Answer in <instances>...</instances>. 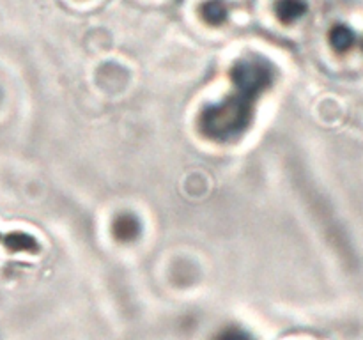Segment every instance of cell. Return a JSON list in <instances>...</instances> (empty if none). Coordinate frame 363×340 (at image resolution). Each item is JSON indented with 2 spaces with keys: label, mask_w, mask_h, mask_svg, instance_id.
<instances>
[{
  "label": "cell",
  "mask_w": 363,
  "mask_h": 340,
  "mask_svg": "<svg viewBox=\"0 0 363 340\" xmlns=\"http://www.w3.org/2000/svg\"><path fill=\"white\" fill-rule=\"evenodd\" d=\"M254 103V96L236 89L225 99L202 110L199 117V131L215 142L234 140L252 124Z\"/></svg>",
  "instance_id": "cell-1"
},
{
  "label": "cell",
  "mask_w": 363,
  "mask_h": 340,
  "mask_svg": "<svg viewBox=\"0 0 363 340\" xmlns=\"http://www.w3.org/2000/svg\"><path fill=\"white\" fill-rule=\"evenodd\" d=\"M234 89L259 98L273 81V69L264 59L247 57L241 59L230 71Z\"/></svg>",
  "instance_id": "cell-2"
},
{
  "label": "cell",
  "mask_w": 363,
  "mask_h": 340,
  "mask_svg": "<svg viewBox=\"0 0 363 340\" xmlns=\"http://www.w3.org/2000/svg\"><path fill=\"white\" fill-rule=\"evenodd\" d=\"M112 232L113 237L121 243H131V241L140 236V222L137 220V216L124 212V215H119L113 220Z\"/></svg>",
  "instance_id": "cell-3"
},
{
  "label": "cell",
  "mask_w": 363,
  "mask_h": 340,
  "mask_svg": "<svg viewBox=\"0 0 363 340\" xmlns=\"http://www.w3.org/2000/svg\"><path fill=\"white\" fill-rule=\"evenodd\" d=\"M307 11V0H279L275 6L277 16L284 23H293V21L300 20L301 16H305Z\"/></svg>",
  "instance_id": "cell-4"
},
{
  "label": "cell",
  "mask_w": 363,
  "mask_h": 340,
  "mask_svg": "<svg viewBox=\"0 0 363 340\" xmlns=\"http://www.w3.org/2000/svg\"><path fill=\"white\" fill-rule=\"evenodd\" d=\"M201 16L209 25L223 23L227 18V7L223 4V0H208V2L202 4Z\"/></svg>",
  "instance_id": "cell-5"
},
{
  "label": "cell",
  "mask_w": 363,
  "mask_h": 340,
  "mask_svg": "<svg viewBox=\"0 0 363 340\" xmlns=\"http://www.w3.org/2000/svg\"><path fill=\"white\" fill-rule=\"evenodd\" d=\"M330 42L337 52H347L354 42V34L344 25H337L330 32Z\"/></svg>",
  "instance_id": "cell-6"
}]
</instances>
